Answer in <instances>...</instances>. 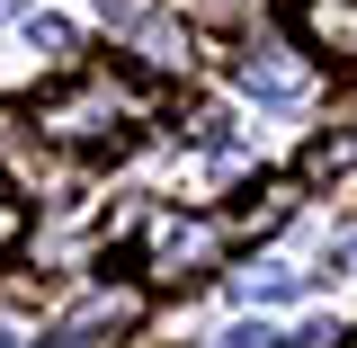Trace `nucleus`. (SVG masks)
I'll use <instances>...</instances> for the list:
<instances>
[{
  "instance_id": "nucleus-1",
  "label": "nucleus",
  "mask_w": 357,
  "mask_h": 348,
  "mask_svg": "<svg viewBox=\"0 0 357 348\" xmlns=\"http://www.w3.org/2000/svg\"><path fill=\"white\" fill-rule=\"evenodd\" d=\"M215 259H223V232H215V223L152 215V241H143V268H152V286H197Z\"/></svg>"
},
{
  "instance_id": "nucleus-2",
  "label": "nucleus",
  "mask_w": 357,
  "mask_h": 348,
  "mask_svg": "<svg viewBox=\"0 0 357 348\" xmlns=\"http://www.w3.org/2000/svg\"><path fill=\"white\" fill-rule=\"evenodd\" d=\"M116 107H126V98H116V81H81L72 98H54V107H45L36 126L54 134V143H126Z\"/></svg>"
},
{
  "instance_id": "nucleus-3",
  "label": "nucleus",
  "mask_w": 357,
  "mask_h": 348,
  "mask_svg": "<svg viewBox=\"0 0 357 348\" xmlns=\"http://www.w3.org/2000/svg\"><path fill=\"white\" fill-rule=\"evenodd\" d=\"M295 36L321 63H357V0H295Z\"/></svg>"
},
{
  "instance_id": "nucleus-4",
  "label": "nucleus",
  "mask_w": 357,
  "mask_h": 348,
  "mask_svg": "<svg viewBox=\"0 0 357 348\" xmlns=\"http://www.w3.org/2000/svg\"><path fill=\"white\" fill-rule=\"evenodd\" d=\"M134 312H143V295H134V286H98V295H89V304L63 321V340H98V331H126Z\"/></svg>"
},
{
  "instance_id": "nucleus-5",
  "label": "nucleus",
  "mask_w": 357,
  "mask_h": 348,
  "mask_svg": "<svg viewBox=\"0 0 357 348\" xmlns=\"http://www.w3.org/2000/svg\"><path fill=\"white\" fill-rule=\"evenodd\" d=\"M241 81L259 89V98H304V89H312V72H304V63H286L277 45H259V54L241 63Z\"/></svg>"
},
{
  "instance_id": "nucleus-6",
  "label": "nucleus",
  "mask_w": 357,
  "mask_h": 348,
  "mask_svg": "<svg viewBox=\"0 0 357 348\" xmlns=\"http://www.w3.org/2000/svg\"><path fill=\"white\" fill-rule=\"evenodd\" d=\"M349 170H357V126L349 134H321V143L304 152V179H349Z\"/></svg>"
},
{
  "instance_id": "nucleus-7",
  "label": "nucleus",
  "mask_w": 357,
  "mask_h": 348,
  "mask_svg": "<svg viewBox=\"0 0 357 348\" xmlns=\"http://www.w3.org/2000/svg\"><path fill=\"white\" fill-rule=\"evenodd\" d=\"M295 286H304V268H277V259L241 268V295H250V304H277V295H295Z\"/></svg>"
},
{
  "instance_id": "nucleus-8",
  "label": "nucleus",
  "mask_w": 357,
  "mask_h": 348,
  "mask_svg": "<svg viewBox=\"0 0 357 348\" xmlns=\"http://www.w3.org/2000/svg\"><path fill=\"white\" fill-rule=\"evenodd\" d=\"M18 241H27V197L0 188V250H18Z\"/></svg>"
},
{
  "instance_id": "nucleus-9",
  "label": "nucleus",
  "mask_w": 357,
  "mask_h": 348,
  "mask_svg": "<svg viewBox=\"0 0 357 348\" xmlns=\"http://www.w3.org/2000/svg\"><path fill=\"white\" fill-rule=\"evenodd\" d=\"M27 45H36L45 63H63V54H72V27H63V18H36V27H27Z\"/></svg>"
},
{
  "instance_id": "nucleus-10",
  "label": "nucleus",
  "mask_w": 357,
  "mask_h": 348,
  "mask_svg": "<svg viewBox=\"0 0 357 348\" xmlns=\"http://www.w3.org/2000/svg\"><path fill=\"white\" fill-rule=\"evenodd\" d=\"M215 348H295V340H277V331H268V321H241V331H223Z\"/></svg>"
},
{
  "instance_id": "nucleus-11",
  "label": "nucleus",
  "mask_w": 357,
  "mask_h": 348,
  "mask_svg": "<svg viewBox=\"0 0 357 348\" xmlns=\"http://www.w3.org/2000/svg\"><path fill=\"white\" fill-rule=\"evenodd\" d=\"M0 348H18V340H9V331H0Z\"/></svg>"
}]
</instances>
